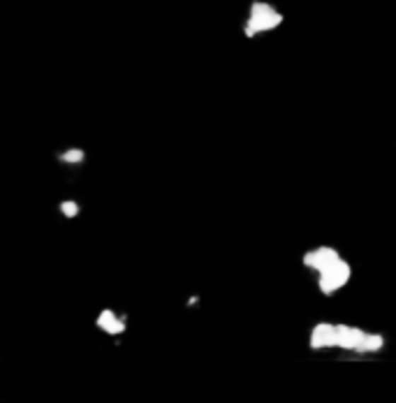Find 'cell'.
I'll use <instances>...</instances> for the list:
<instances>
[{
    "mask_svg": "<svg viewBox=\"0 0 396 403\" xmlns=\"http://www.w3.org/2000/svg\"><path fill=\"white\" fill-rule=\"evenodd\" d=\"M283 23V14L276 10L274 5L269 3H252L250 5V16L248 21L243 23V35L246 37H255L260 33H267V30H274Z\"/></svg>",
    "mask_w": 396,
    "mask_h": 403,
    "instance_id": "obj_1",
    "label": "cell"
},
{
    "mask_svg": "<svg viewBox=\"0 0 396 403\" xmlns=\"http://www.w3.org/2000/svg\"><path fill=\"white\" fill-rule=\"evenodd\" d=\"M352 279V264L348 259H339V262H334L332 267H327L325 271L318 274V288L322 295H334V292H339L341 288L348 285V281Z\"/></svg>",
    "mask_w": 396,
    "mask_h": 403,
    "instance_id": "obj_2",
    "label": "cell"
},
{
    "mask_svg": "<svg viewBox=\"0 0 396 403\" xmlns=\"http://www.w3.org/2000/svg\"><path fill=\"white\" fill-rule=\"evenodd\" d=\"M339 259H341V253L334 246H320V248H313V250H308V253H304L301 264L310 269V271L320 274V271H325L327 267H332L334 262H339Z\"/></svg>",
    "mask_w": 396,
    "mask_h": 403,
    "instance_id": "obj_3",
    "label": "cell"
},
{
    "mask_svg": "<svg viewBox=\"0 0 396 403\" xmlns=\"http://www.w3.org/2000/svg\"><path fill=\"white\" fill-rule=\"evenodd\" d=\"M310 350H325V348H336L339 346V325L332 322H318L313 329H310V339H308Z\"/></svg>",
    "mask_w": 396,
    "mask_h": 403,
    "instance_id": "obj_4",
    "label": "cell"
},
{
    "mask_svg": "<svg viewBox=\"0 0 396 403\" xmlns=\"http://www.w3.org/2000/svg\"><path fill=\"white\" fill-rule=\"evenodd\" d=\"M366 334L368 332L359 329V327L339 325V346H336V348H343V350H350V352H359V355H361V348H364Z\"/></svg>",
    "mask_w": 396,
    "mask_h": 403,
    "instance_id": "obj_5",
    "label": "cell"
},
{
    "mask_svg": "<svg viewBox=\"0 0 396 403\" xmlns=\"http://www.w3.org/2000/svg\"><path fill=\"white\" fill-rule=\"evenodd\" d=\"M95 325H98L105 334H109V336H121V334H125V329H128V322H125V317L119 315V313H116V310H112V308H105L103 313L98 315Z\"/></svg>",
    "mask_w": 396,
    "mask_h": 403,
    "instance_id": "obj_6",
    "label": "cell"
},
{
    "mask_svg": "<svg viewBox=\"0 0 396 403\" xmlns=\"http://www.w3.org/2000/svg\"><path fill=\"white\" fill-rule=\"evenodd\" d=\"M385 348V336L380 332H368L364 339V348H361V355H368V352H380Z\"/></svg>",
    "mask_w": 396,
    "mask_h": 403,
    "instance_id": "obj_7",
    "label": "cell"
},
{
    "mask_svg": "<svg viewBox=\"0 0 396 403\" xmlns=\"http://www.w3.org/2000/svg\"><path fill=\"white\" fill-rule=\"evenodd\" d=\"M56 158H58V160H61V163H65V165H79V163H83V158H86V153H83V148L72 146V148L58 151Z\"/></svg>",
    "mask_w": 396,
    "mask_h": 403,
    "instance_id": "obj_8",
    "label": "cell"
},
{
    "mask_svg": "<svg viewBox=\"0 0 396 403\" xmlns=\"http://www.w3.org/2000/svg\"><path fill=\"white\" fill-rule=\"evenodd\" d=\"M58 211H61L65 218H77L81 206H79V202H74V199H63L61 204H58Z\"/></svg>",
    "mask_w": 396,
    "mask_h": 403,
    "instance_id": "obj_9",
    "label": "cell"
}]
</instances>
